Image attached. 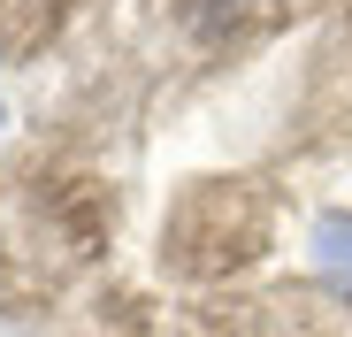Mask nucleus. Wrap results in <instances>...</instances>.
Segmentation results:
<instances>
[{
    "label": "nucleus",
    "instance_id": "nucleus-1",
    "mask_svg": "<svg viewBox=\"0 0 352 337\" xmlns=\"http://www.w3.org/2000/svg\"><path fill=\"white\" fill-rule=\"evenodd\" d=\"M307 253H314V276H322V284L352 299V207H322V215H314Z\"/></svg>",
    "mask_w": 352,
    "mask_h": 337
}]
</instances>
